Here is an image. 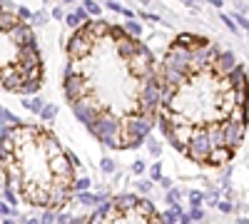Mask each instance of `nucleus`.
Returning a JSON list of instances; mask_svg holds the SVG:
<instances>
[{"label": "nucleus", "mask_w": 249, "mask_h": 224, "mask_svg": "<svg viewBox=\"0 0 249 224\" xmlns=\"http://www.w3.org/2000/svg\"><path fill=\"white\" fill-rule=\"evenodd\" d=\"M157 125L164 139L199 167L237 157L249 127V77L214 40L179 33L160 60Z\"/></svg>", "instance_id": "obj_1"}, {"label": "nucleus", "mask_w": 249, "mask_h": 224, "mask_svg": "<svg viewBox=\"0 0 249 224\" xmlns=\"http://www.w3.org/2000/svg\"><path fill=\"white\" fill-rule=\"evenodd\" d=\"M160 63L124 25L82 20L65 43L62 92L100 145L140 147L157 125Z\"/></svg>", "instance_id": "obj_2"}, {"label": "nucleus", "mask_w": 249, "mask_h": 224, "mask_svg": "<svg viewBox=\"0 0 249 224\" xmlns=\"http://www.w3.org/2000/svg\"><path fill=\"white\" fill-rule=\"evenodd\" d=\"M0 174L15 202L60 212L88 179H77V159L60 137L35 122H15L0 135Z\"/></svg>", "instance_id": "obj_3"}, {"label": "nucleus", "mask_w": 249, "mask_h": 224, "mask_svg": "<svg viewBox=\"0 0 249 224\" xmlns=\"http://www.w3.org/2000/svg\"><path fill=\"white\" fill-rule=\"evenodd\" d=\"M43 83L45 63L28 15L0 3V87L13 95H35Z\"/></svg>", "instance_id": "obj_4"}, {"label": "nucleus", "mask_w": 249, "mask_h": 224, "mask_svg": "<svg viewBox=\"0 0 249 224\" xmlns=\"http://www.w3.org/2000/svg\"><path fill=\"white\" fill-rule=\"evenodd\" d=\"M164 214L155 209L147 199L137 194H117L102 209H97L90 222H162Z\"/></svg>", "instance_id": "obj_5"}]
</instances>
